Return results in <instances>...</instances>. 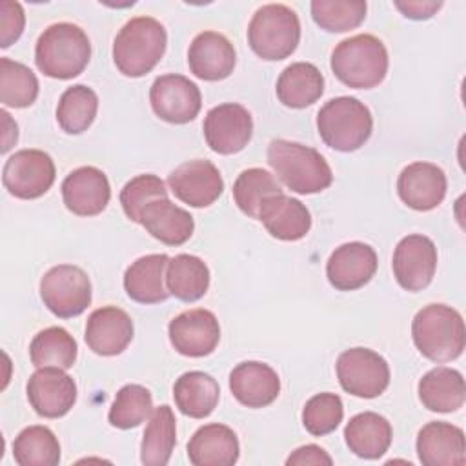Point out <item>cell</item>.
<instances>
[{
  "label": "cell",
  "instance_id": "obj_1",
  "mask_svg": "<svg viewBox=\"0 0 466 466\" xmlns=\"http://www.w3.org/2000/svg\"><path fill=\"white\" fill-rule=\"evenodd\" d=\"M268 164L275 175L295 193H320L333 182V173L326 158L313 147L275 138L268 146Z\"/></svg>",
  "mask_w": 466,
  "mask_h": 466
},
{
  "label": "cell",
  "instance_id": "obj_2",
  "mask_svg": "<svg viewBox=\"0 0 466 466\" xmlns=\"http://www.w3.org/2000/svg\"><path fill=\"white\" fill-rule=\"evenodd\" d=\"M91 58V42L86 31L69 22L51 24L35 46L36 67L51 78L69 80L78 76Z\"/></svg>",
  "mask_w": 466,
  "mask_h": 466
},
{
  "label": "cell",
  "instance_id": "obj_3",
  "mask_svg": "<svg viewBox=\"0 0 466 466\" xmlns=\"http://www.w3.org/2000/svg\"><path fill=\"white\" fill-rule=\"evenodd\" d=\"M411 337L422 357L433 362L455 360L466 346L462 315L446 304H428L415 313Z\"/></svg>",
  "mask_w": 466,
  "mask_h": 466
},
{
  "label": "cell",
  "instance_id": "obj_4",
  "mask_svg": "<svg viewBox=\"0 0 466 466\" xmlns=\"http://www.w3.org/2000/svg\"><path fill=\"white\" fill-rule=\"evenodd\" d=\"M167 46L166 27L153 16L127 20L115 36L113 62L116 69L131 78L147 75L164 56Z\"/></svg>",
  "mask_w": 466,
  "mask_h": 466
},
{
  "label": "cell",
  "instance_id": "obj_5",
  "mask_svg": "<svg viewBox=\"0 0 466 466\" xmlns=\"http://www.w3.org/2000/svg\"><path fill=\"white\" fill-rule=\"evenodd\" d=\"M388 51L375 35H355L339 42L331 53V71L348 87L371 89L388 73Z\"/></svg>",
  "mask_w": 466,
  "mask_h": 466
},
{
  "label": "cell",
  "instance_id": "obj_6",
  "mask_svg": "<svg viewBox=\"0 0 466 466\" xmlns=\"http://www.w3.org/2000/svg\"><path fill=\"white\" fill-rule=\"evenodd\" d=\"M317 129L328 147L350 153L362 147L371 137L373 116L359 98L337 96L319 109Z\"/></svg>",
  "mask_w": 466,
  "mask_h": 466
},
{
  "label": "cell",
  "instance_id": "obj_7",
  "mask_svg": "<svg viewBox=\"0 0 466 466\" xmlns=\"http://www.w3.org/2000/svg\"><path fill=\"white\" fill-rule=\"evenodd\" d=\"M300 22L284 4H266L255 11L248 25V44L262 60H284L299 46Z\"/></svg>",
  "mask_w": 466,
  "mask_h": 466
},
{
  "label": "cell",
  "instance_id": "obj_8",
  "mask_svg": "<svg viewBox=\"0 0 466 466\" xmlns=\"http://www.w3.org/2000/svg\"><path fill=\"white\" fill-rule=\"evenodd\" d=\"M40 297L58 319L78 317L91 304V280L82 268L58 264L44 273Z\"/></svg>",
  "mask_w": 466,
  "mask_h": 466
},
{
  "label": "cell",
  "instance_id": "obj_9",
  "mask_svg": "<svg viewBox=\"0 0 466 466\" xmlns=\"http://www.w3.org/2000/svg\"><path fill=\"white\" fill-rule=\"evenodd\" d=\"M337 377L344 391L360 399H375L390 384V366L370 348H350L337 359Z\"/></svg>",
  "mask_w": 466,
  "mask_h": 466
},
{
  "label": "cell",
  "instance_id": "obj_10",
  "mask_svg": "<svg viewBox=\"0 0 466 466\" xmlns=\"http://www.w3.org/2000/svg\"><path fill=\"white\" fill-rule=\"evenodd\" d=\"M55 175V162L46 151L20 149L5 160L2 182L13 197L33 200L49 191Z\"/></svg>",
  "mask_w": 466,
  "mask_h": 466
},
{
  "label": "cell",
  "instance_id": "obj_11",
  "mask_svg": "<svg viewBox=\"0 0 466 466\" xmlns=\"http://www.w3.org/2000/svg\"><path fill=\"white\" fill-rule=\"evenodd\" d=\"M149 102L153 113L164 122L187 124L198 115L202 95L198 86L184 75L167 73L151 84Z\"/></svg>",
  "mask_w": 466,
  "mask_h": 466
},
{
  "label": "cell",
  "instance_id": "obj_12",
  "mask_svg": "<svg viewBox=\"0 0 466 466\" xmlns=\"http://www.w3.org/2000/svg\"><path fill=\"white\" fill-rule=\"evenodd\" d=\"M202 129L211 151L233 155L242 151L251 140L253 118L244 106L226 102L208 111Z\"/></svg>",
  "mask_w": 466,
  "mask_h": 466
},
{
  "label": "cell",
  "instance_id": "obj_13",
  "mask_svg": "<svg viewBox=\"0 0 466 466\" xmlns=\"http://www.w3.org/2000/svg\"><path fill=\"white\" fill-rule=\"evenodd\" d=\"M395 280L406 291H420L430 286L437 269V248L426 235H408L399 240L391 260Z\"/></svg>",
  "mask_w": 466,
  "mask_h": 466
},
{
  "label": "cell",
  "instance_id": "obj_14",
  "mask_svg": "<svg viewBox=\"0 0 466 466\" xmlns=\"http://www.w3.org/2000/svg\"><path fill=\"white\" fill-rule=\"evenodd\" d=\"M171 193L191 208L211 206L224 191L218 167L204 158H195L175 167L167 177Z\"/></svg>",
  "mask_w": 466,
  "mask_h": 466
},
{
  "label": "cell",
  "instance_id": "obj_15",
  "mask_svg": "<svg viewBox=\"0 0 466 466\" xmlns=\"http://www.w3.org/2000/svg\"><path fill=\"white\" fill-rule=\"evenodd\" d=\"M167 335L180 355L198 359L215 351L220 340V326L213 311L195 308L177 315L167 326Z\"/></svg>",
  "mask_w": 466,
  "mask_h": 466
},
{
  "label": "cell",
  "instance_id": "obj_16",
  "mask_svg": "<svg viewBox=\"0 0 466 466\" xmlns=\"http://www.w3.org/2000/svg\"><path fill=\"white\" fill-rule=\"evenodd\" d=\"M31 408L44 419L64 417L76 402V384L60 368H38L25 386Z\"/></svg>",
  "mask_w": 466,
  "mask_h": 466
},
{
  "label": "cell",
  "instance_id": "obj_17",
  "mask_svg": "<svg viewBox=\"0 0 466 466\" xmlns=\"http://www.w3.org/2000/svg\"><path fill=\"white\" fill-rule=\"evenodd\" d=\"M62 198L73 215L95 217L109 204V180L106 173L95 166L76 167L62 182Z\"/></svg>",
  "mask_w": 466,
  "mask_h": 466
},
{
  "label": "cell",
  "instance_id": "obj_18",
  "mask_svg": "<svg viewBox=\"0 0 466 466\" xmlns=\"http://www.w3.org/2000/svg\"><path fill=\"white\" fill-rule=\"evenodd\" d=\"M377 253L370 244L346 242L329 255L326 277L339 291H353L371 280L377 271Z\"/></svg>",
  "mask_w": 466,
  "mask_h": 466
},
{
  "label": "cell",
  "instance_id": "obj_19",
  "mask_svg": "<svg viewBox=\"0 0 466 466\" xmlns=\"http://www.w3.org/2000/svg\"><path fill=\"white\" fill-rule=\"evenodd\" d=\"M446 175L431 162L408 164L397 178L400 200L415 211L435 209L446 197Z\"/></svg>",
  "mask_w": 466,
  "mask_h": 466
},
{
  "label": "cell",
  "instance_id": "obj_20",
  "mask_svg": "<svg viewBox=\"0 0 466 466\" xmlns=\"http://www.w3.org/2000/svg\"><path fill=\"white\" fill-rule=\"evenodd\" d=\"M237 64V53L233 44L217 31L198 33L187 49L189 71L208 82L228 78Z\"/></svg>",
  "mask_w": 466,
  "mask_h": 466
},
{
  "label": "cell",
  "instance_id": "obj_21",
  "mask_svg": "<svg viewBox=\"0 0 466 466\" xmlns=\"http://www.w3.org/2000/svg\"><path fill=\"white\" fill-rule=\"evenodd\" d=\"M133 320L116 306H102L95 309L86 322V344L102 357L122 353L133 340Z\"/></svg>",
  "mask_w": 466,
  "mask_h": 466
},
{
  "label": "cell",
  "instance_id": "obj_22",
  "mask_svg": "<svg viewBox=\"0 0 466 466\" xmlns=\"http://www.w3.org/2000/svg\"><path fill=\"white\" fill-rule=\"evenodd\" d=\"M229 390L240 404L248 408H264L279 397L280 379L269 364L246 360L231 370Z\"/></svg>",
  "mask_w": 466,
  "mask_h": 466
},
{
  "label": "cell",
  "instance_id": "obj_23",
  "mask_svg": "<svg viewBox=\"0 0 466 466\" xmlns=\"http://www.w3.org/2000/svg\"><path fill=\"white\" fill-rule=\"evenodd\" d=\"M464 450V431L451 422H428L417 435V455L424 466H462Z\"/></svg>",
  "mask_w": 466,
  "mask_h": 466
},
{
  "label": "cell",
  "instance_id": "obj_24",
  "mask_svg": "<svg viewBox=\"0 0 466 466\" xmlns=\"http://www.w3.org/2000/svg\"><path fill=\"white\" fill-rule=\"evenodd\" d=\"M257 220L264 224L271 237L286 242L304 238L311 228L309 209L299 198L284 193L269 197L262 204Z\"/></svg>",
  "mask_w": 466,
  "mask_h": 466
},
{
  "label": "cell",
  "instance_id": "obj_25",
  "mask_svg": "<svg viewBox=\"0 0 466 466\" xmlns=\"http://www.w3.org/2000/svg\"><path fill=\"white\" fill-rule=\"evenodd\" d=\"M240 446L235 431L218 422L200 426L187 442V457L195 466H233Z\"/></svg>",
  "mask_w": 466,
  "mask_h": 466
},
{
  "label": "cell",
  "instance_id": "obj_26",
  "mask_svg": "<svg viewBox=\"0 0 466 466\" xmlns=\"http://www.w3.org/2000/svg\"><path fill=\"white\" fill-rule=\"evenodd\" d=\"M140 226H144L146 231L162 244L180 246L191 238L195 220L189 211L178 208L167 197H162L151 200L144 208Z\"/></svg>",
  "mask_w": 466,
  "mask_h": 466
},
{
  "label": "cell",
  "instance_id": "obj_27",
  "mask_svg": "<svg viewBox=\"0 0 466 466\" xmlns=\"http://www.w3.org/2000/svg\"><path fill=\"white\" fill-rule=\"evenodd\" d=\"M169 257L166 253H151L137 258L124 273V289L127 297L138 304H158L169 297L166 268Z\"/></svg>",
  "mask_w": 466,
  "mask_h": 466
},
{
  "label": "cell",
  "instance_id": "obj_28",
  "mask_svg": "<svg viewBox=\"0 0 466 466\" xmlns=\"http://www.w3.org/2000/svg\"><path fill=\"white\" fill-rule=\"evenodd\" d=\"M417 391L422 406L437 413L457 411L466 399L462 373L448 366H437L422 375Z\"/></svg>",
  "mask_w": 466,
  "mask_h": 466
},
{
  "label": "cell",
  "instance_id": "obj_29",
  "mask_svg": "<svg viewBox=\"0 0 466 466\" xmlns=\"http://www.w3.org/2000/svg\"><path fill=\"white\" fill-rule=\"evenodd\" d=\"M344 439L357 457L379 459L388 451L393 430L386 417L375 411H362L350 419L344 428Z\"/></svg>",
  "mask_w": 466,
  "mask_h": 466
},
{
  "label": "cell",
  "instance_id": "obj_30",
  "mask_svg": "<svg viewBox=\"0 0 466 466\" xmlns=\"http://www.w3.org/2000/svg\"><path fill=\"white\" fill-rule=\"evenodd\" d=\"M277 98L293 109L315 104L324 93V76L317 66L309 62H295L288 66L277 80Z\"/></svg>",
  "mask_w": 466,
  "mask_h": 466
},
{
  "label": "cell",
  "instance_id": "obj_31",
  "mask_svg": "<svg viewBox=\"0 0 466 466\" xmlns=\"http://www.w3.org/2000/svg\"><path fill=\"white\" fill-rule=\"evenodd\" d=\"M218 382L204 371H186L173 386V399L180 413L191 419H204L213 413L218 404Z\"/></svg>",
  "mask_w": 466,
  "mask_h": 466
},
{
  "label": "cell",
  "instance_id": "obj_32",
  "mask_svg": "<svg viewBox=\"0 0 466 466\" xmlns=\"http://www.w3.org/2000/svg\"><path fill=\"white\" fill-rule=\"evenodd\" d=\"M166 288L175 299L195 302L202 299L209 288V268L195 255H175L166 268Z\"/></svg>",
  "mask_w": 466,
  "mask_h": 466
},
{
  "label": "cell",
  "instance_id": "obj_33",
  "mask_svg": "<svg viewBox=\"0 0 466 466\" xmlns=\"http://www.w3.org/2000/svg\"><path fill=\"white\" fill-rule=\"evenodd\" d=\"M177 444V420L167 404L153 410L140 444V461L146 466H164L169 462Z\"/></svg>",
  "mask_w": 466,
  "mask_h": 466
},
{
  "label": "cell",
  "instance_id": "obj_34",
  "mask_svg": "<svg viewBox=\"0 0 466 466\" xmlns=\"http://www.w3.org/2000/svg\"><path fill=\"white\" fill-rule=\"evenodd\" d=\"M78 355V346L73 335L60 326H51L38 331L29 346V357L35 368H73Z\"/></svg>",
  "mask_w": 466,
  "mask_h": 466
},
{
  "label": "cell",
  "instance_id": "obj_35",
  "mask_svg": "<svg viewBox=\"0 0 466 466\" xmlns=\"http://www.w3.org/2000/svg\"><path fill=\"white\" fill-rule=\"evenodd\" d=\"M98 111L96 93L84 86L75 84L67 87L56 106V122L69 135L84 133L95 120Z\"/></svg>",
  "mask_w": 466,
  "mask_h": 466
},
{
  "label": "cell",
  "instance_id": "obj_36",
  "mask_svg": "<svg viewBox=\"0 0 466 466\" xmlns=\"http://www.w3.org/2000/svg\"><path fill=\"white\" fill-rule=\"evenodd\" d=\"M13 457L20 466H56L60 444L47 426H27L15 437Z\"/></svg>",
  "mask_w": 466,
  "mask_h": 466
},
{
  "label": "cell",
  "instance_id": "obj_37",
  "mask_svg": "<svg viewBox=\"0 0 466 466\" xmlns=\"http://www.w3.org/2000/svg\"><path fill=\"white\" fill-rule=\"evenodd\" d=\"M280 193H282V187L277 182V178L262 167L244 169L233 184L235 204L244 215L251 218H258V211L262 204L269 197H275Z\"/></svg>",
  "mask_w": 466,
  "mask_h": 466
},
{
  "label": "cell",
  "instance_id": "obj_38",
  "mask_svg": "<svg viewBox=\"0 0 466 466\" xmlns=\"http://www.w3.org/2000/svg\"><path fill=\"white\" fill-rule=\"evenodd\" d=\"M38 96V78L22 62L0 58V100L7 107H27Z\"/></svg>",
  "mask_w": 466,
  "mask_h": 466
},
{
  "label": "cell",
  "instance_id": "obj_39",
  "mask_svg": "<svg viewBox=\"0 0 466 466\" xmlns=\"http://www.w3.org/2000/svg\"><path fill=\"white\" fill-rule=\"evenodd\" d=\"M153 413V397L146 386L126 384L122 386L109 408V424L120 430L140 426Z\"/></svg>",
  "mask_w": 466,
  "mask_h": 466
},
{
  "label": "cell",
  "instance_id": "obj_40",
  "mask_svg": "<svg viewBox=\"0 0 466 466\" xmlns=\"http://www.w3.org/2000/svg\"><path fill=\"white\" fill-rule=\"evenodd\" d=\"M309 7L315 24L329 33L355 29L366 18V2L362 0H313Z\"/></svg>",
  "mask_w": 466,
  "mask_h": 466
},
{
  "label": "cell",
  "instance_id": "obj_41",
  "mask_svg": "<svg viewBox=\"0 0 466 466\" xmlns=\"http://www.w3.org/2000/svg\"><path fill=\"white\" fill-rule=\"evenodd\" d=\"M344 417V404L337 393H317L302 410V424L315 437L328 435L337 430Z\"/></svg>",
  "mask_w": 466,
  "mask_h": 466
},
{
  "label": "cell",
  "instance_id": "obj_42",
  "mask_svg": "<svg viewBox=\"0 0 466 466\" xmlns=\"http://www.w3.org/2000/svg\"><path fill=\"white\" fill-rule=\"evenodd\" d=\"M167 197L166 184L160 177L153 173H142L133 177L120 191V204L126 217L137 224H140V215L144 208L155 200Z\"/></svg>",
  "mask_w": 466,
  "mask_h": 466
},
{
  "label": "cell",
  "instance_id": "obj_43",
  "mask_svg": "<svg viewBox=\"0 0 466 466\" xmlns=\"http://www.w3.org/2000/svg\"><path fill=\"white\" fill-rule=\"evenodd\" d=\"M25 15L18 2L2 0L0 2V47H9L16 42L24 31Z\"/></svg>",
  "mask_w": 466,
  "mask_h": 466
},
{
  "label": "cell",
  "instance_id": "obj_44",
  "mask_svg": "<svg viewBox=\"0 0 466 466\" xmlns=\"http://www.w3.org/2000/svg\"><path fill=\"white\" fill-rule=\"evenodd\" d=\"M286 464L288 466H302V464H315V466H331L333 464V459L326 453V450H322L320 446L317 444H306V446H300L297 448L288 459H286Z\"/></svg>",
  "mask_w": 466,
  "mask_h": 466
},
{
  "label": "cell",
  "instance_id": "obj_45",
  "mask_svg": "<svg viewBox=\"0 0 466 466\" xmlns=\"http://www.w3.org/2000/svg\"><path fill=\"white\" fill-rule=\"evenodd\" d=\"M395 7L411 20H426L433 16L441 7L442 2H433V0H413V2H395Z\"/></svg>",
  "mask_w": 466,
  "mask_h": 466
}]
</instances>
